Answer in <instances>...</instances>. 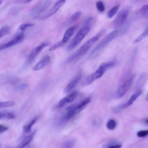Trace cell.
Returning a JSON list of instances; mask_svg holds the SVG:
<instances>
[{
    "mask_svg": "<svg viewBox=\"0 0 148 148\" xmlns=\"http://www.w3.org/2000/svg\"><path fill=\"white\" fill-rule=\"evenodd\" d=\"M34 130L31 134L26 137L17 146V148H23L29 144L32 140L36 133Z\"/></svg>",
    "mask_w": 148,
    "mask_h": 148,
    "instance_id": "obj_15",
    "label": "cell"
},
{
    "mask_svg": "<svg viewBox=\"0 0 148 148\" xmlns=\"http://www.w3.org/2000/svg\"><path fill=\"white\" fill-rule=\"evenodd\" d=\"M131 9V7H129L122 10L119 12L114 22L115 27H120L124 23Z\"/></svg>",
    "mask_w": 148,
    "mask_h": 148,
    "instance_id": "obj_5",
    "label": "cell"
},
{
    "mask_svg": "<svg viewBox=\"0 0 148 148\" xmlns=\"http://www.w3.org/2000/svg\"><path fill=\"white\" fill-rule=\"evenodd\" d=\"M53 0H45L37 9L32 12L33 16L38 15L45 11L50 6Z\"/></svg>",
    "mask_w": 148,
    "mask_h": 148,
    "instance_id": "obj_11",
    "label": "cell"
},
{
    "mask_svg": "<svg viewBox=\"0 0 148 148\" xmlns=\"http://www.w3.org/2000/svg\"><path fill=\"white\" fill-rule=\"evenodd\" d=\"M93 18L92 16H91L87 18L85 20L84 23L85 25L87 26L93 20Z\"/></svg>",
    "mask_w": 148,
    "mask_h": 148,
    "instance_id": "obj_33",
    "label": "cell"
},
{
    "mask_svg": "<svg viewBox=\"0 0 148 148\" xmlns=\"http://www.w3.org/2000/svg\"><path fill=\"white\" fill-rule=\"evenodd\" d=\"M91 98L89 97H87L81 101L77 105V107L82 110L85 106L90 102Z\"/></svg>",
    "mask_w": 148,
    "mask_h": 148,
    "instance_id": "obj_21",
    "label": "cell"
},
{
    "mask_svg": "<svg viewBox=\"0 0 148 148\" xmlns=\"http://www.w3.org/2000/svg\"><path fill=\"white\" fill-rule=\"evenodd\" d=\"M50 44L48 41H45L41 43L39 45L34 48L29 53L27 58L26 62L28 64H31L34 60L38 54L42 49Z\"/></svg>",
    "mask_w": 148,
    "mask_h": 148,
    "instance_id": "obj_6",
    "label": "cell"
},
{
    "mask_svg": "<svg viewBox=\"0 0 148 148\" xmlns=\"http://www.w3.org/2000/svg\"><path fill=\"white\" fill-rule=\"evenodd\" d=\"M14 104V103L10 101L1 102L0 103V108H4L12 106Z\"/></svg>",
    "mask_w": 148,
    "mask_h": 148,
    "instance_id": "obj_26",
    "label": "cell"
},
{
    "mask_svg": "<svg viewBox=\"0 0 148 148\" xmlns=\"http://www.w3.org/2000/svg\"><path fill=\"white\" fill-rule=\"evenodd\" d=\"M50 59V58L49 56H45L34 66L33 70L37 71L42 69L48 63Z\"/></svg>",
    "mask_w": 148,
    "mask_h": 148,
    "instance_id": "obj_14",
    "label": "cell"
},
{
    "mask_svg": "<svg viewBox=\"0 0 148 148\" xmlns=\"http://www.w3.org/2000/svg\"><path fill=\"white\" fill-rule=\"evenodd\" d=\"M116 125V122L114 120L110 119L107 122L106 124V127L108 129L113 130L115 128Z\"/></svg>",
    "mask_w": 148,
    "mask_h": 148,
    "instance_id": "obj_22",
    "label": "cell"
},
{
    "mask_svg": "<svg viewBox=\"0 0 148 148\" xmlns=\"http://www.w3.org/2000/svg\"><path fill=\"white\" fill-rule=\"evenodd\" d=\"M119 31L118 30H114L108 34L92 49L89 55H92L104 47L118 35Z\"/></svg>",
    "mask_w": 148,
    "mask_h": 148,
    "instance_id": "obj_4",
    "label": "cell"
},
{
    "mask_svg": "<svg viewBox=\"0 0 148 148\" xmlns=\"http://www.w3.org/2000/svg\"><path fill=\"white\" fill-rule=\"evenodd\" d=\"M4 117L8 119H12L15 118V116L14 114L11 112H1L0 113V119Z\"/></svg>",
    "mask_w": 148,
    "mask_h": 148,
    "instance_id": "obj_20",
    "label": "cell"
},
{
    "mask_svg": "<svg viewBox=\"0 0 148 148\" xmlns=\"http://www.w3.org/2000/svg\"><path fill=\"white\" fill-rule=\"evenodd\" d=\"M96 7L97 10L101 12H103L105 10V5L101 1H99L97 2Z\"/></svg>",
    "mask_w": 148,
    "mask_h": 148,
    "instance_id": "obj_27",
    "label": "cell"
},
{
    "mask_svg": "<svg viewBox=\"0 0 148 148\" xmlns=\"http://www.w3.org/2000/svg\"><path fill=\"white\" fill-rule=\"evenodd\" d=\"M74 143V141L73 140H69L66 141L64 143L63 146L66 148L72 147Z\"/></svg>",
    "mask_w": 148,
    "mask_h": 148,
    "instance_id": "obj_31",
    "label": "cell"
},
{
    "mask_svg": "<svg viewBox=\"0 0 148 148\" xmlns=\"http://www.w3.org/2000/svg\"><path fill=\"white\" fill-rule=\"evenodd\" d=\"M38 117L36 116L34 118L29 124L23 127V130L24 133L25 134L29 133L31 131L32 126L36 122Z\"/></svg>",
    "mask_w": 148,
    "mask_h": 148,
    "instance_id": "obj_17",
    "label": "cell"
},
{
    "mask_svg": "<svg viewBox=\"0 0 148 148\" xmlns=\"http://www.w3.org/2000/svg\"><path fill=\"white\" fill-rule=\"evenodd\" d=\"M24 35L23 32L18 34L13 39L8 42L0 45V50L11 47L21 42L23 40Z\"/></svg>",
    "mask_w": 148,
    "mask_h": 148,
    "instance_id": "obj_8",
    "label": "cell"
},
{
    "mask_svg": "<svg viewBox=\"0 0 148 148\" xmlns=\"http://www.w3.org/2000/svg\"><path fill=\"white\" fill-rule=\"evenodd\" d=\"M102 34L101 33H99L86 41L69 57L66 60V62L67 63H70L75 59L85 54L101 36Z\"/></svg>",
    "mask_w": 148,
    "mask_h": 148,
    "instance_id": "obj_1",
    "label": "cell"
},
{
    "mask_svg": "<svg viewBox=\"0 0 148 148\" xmlns=\"http://www.w3.org/2000/svg\"><path fill=\"white\" fill-rule=\"evenodd\" d=\"M65 43L62 41L58 42L52 45L49 48V51H52L63 46Z\"/></svg>",
    "mask_w": 148,
    "mask_h": 148,
    "instance_id": "obj_25",
    "label": "cell"
},
{
    "mask_svg": "<svg viewBox=\"0 0 148 148\" xmlns=\"http://www.w3.org/2000/svg\"><path fill=\"white\" fill-rule=\"evenodd\" d=\"M27 86L28 85L27 84L22 83L17 85L16 88L18 90H22L26 88Z\"/></svg>",
    "mask_w": 148,
    "mask_h": 148,
    "instance_id": "obj_32",
    "label": "cell"
},
{
    "mask_svg": "<svg viewBox=\"0 0 148 148\" xmlns=\"http://www.w3.org/2000/svg\"><path fill=\"white\" fill-rule=\"evenodd\" d=\"M141 12L146 17L148 18V4L144 5L141 8Z\"/></svg>",
    "mask_w": 148,
    "mask_h": 148,
    "instance_id": "obj_29",
    "label": "cell"
},
{
    "mask_svg": "<svg viewBox=\"0 0 148 148\" xmlns=\"http://www.w3.org/2000/svg\"><path fill=\"white\" fill-rule=\"evenodd\" d=\"M81 78V74H79L77 75L65 88L64 91V92L66 93L69 92L79 81Z\"/></svg>",
    "mask_w": 148,
    "mask_h": 148,
    "instance_id": "obj_13",
    "label": "cell"
},
{
    "mask_svg": "<svg viewBox=\"0 0 148 148\" xmlns=\"http://www.w3.org/2000/svg\"><path fill=\"white\" fill-rule=\"evenodd\" d=\"M148 35V28H146L144 31L138 36L134 40V43H136L142 40Z\"/></svg>",
    "mask_w": 148,
    "mask_h": 148,
    "instance_id": "obj_19",
    "label": "cell"
},
{
    "mask_svg": "<svg viewBox=\"0 0 148 148\" xmlns=\"http://www.w3.org/2000/svg\"><path fill=\"white\" fill-rule=\"evenodd\" d=\"M115 64V62L113 61H109L101 64L95 72L87 77L86 80V84L87 85L90 84L95 80L101 77L107 69L114 66Z\"/></svg>",
    "mask_w": 148,
    "mask_h": 148,
    "instance_id": "obj_2",
    "label": "cell"
},
{
    "mask_svg": "<svg viewBox=\"0 0 148 148\" xmlns=\"http://www.w3.org/2000/svg\"><path fill=\"white\" fill-rule=\"evenodd\" d=\"M90 29V27L85 26L79 30L68 45L67 50H71L79 45L88 33Z\"/></svg>",
    "mask_w": 148,
    "mask_h": 148,
    "instance_id": "obj_3",
    "label": "cell"
},
{
    "mask_svg": "<svg viewBox=\"0 0 148 148\" xmlns=\"http://www.w3.org/2000/svg\"><path fill=\"white\" fill-rule=\"evenodd\" d=\"M142 91L138 90L133 94L131 96L129 100L126 103L119 107V109H124L131 105L141 95Z\"/></svg>",
    "mask_w": 148,
    "mask_h": 148,
    "instance_id": "obj_12",
    "label": "cell"
},
{
    "mask_svg": "<svg viewBox=\"0 0 148 148\" xmlns=\"http://www.w3.org/2000/svg\"><path fill=\"white\" fill-rule=\"evenodd\" d=\"M82 14L80 12H77L73 14L70 17V21L73 22L76 21L80 17Z\"/></svg>",
    "mask_w": 148,
    "mask_h": 148,
    "instance_id": "obj_28",
    "label": "cell"
},
{
    "mask_svg": "<svg viewBox=\"0 0 148 148\" xmlns=\"http://www.w3.org/2000/svg\"><path fill=\"white\" fill-rule=\"evenodd\" d=\"M66 0H58L51 8L41 18L44 20L47 18L56 13L60 8Z\"/></svg>",
    "mask_w": 148,
    "mask_h": 148,
    "instance_id": "obj_9",
    "label": "cell"
},
{
    "mask_svg": "<svg viewBox=\"0 0 148 148\" xmlns=\"http://www.w3.org/2000/svg\"><path fill=\"white\" fill-rule=\"evenodd\" d=\"M145 122L147 123H148V119L146 120L145 121Z\"/></svg>",
    "mask_w": 148,
    "mask_h": 148,
    "instance_id": "obj_36",
    "label": "cell"
},
{
    "mask_svg": "<svg viewBox=\"0 0 148 148\" xmlns=\"http://www.w3.org/2000/svg\"><path fill=\"white\" fill-rule=\"evenodd\" d=\"M119 8V5H116L107 12V15L108 17L110 18H112L117 13Z\"/></svg>",
    "mask_w": 148,
    "mask_h": 148,
    "instance_id": "obj_18",
    "label": "cell"
},
{
    "mask_svg": "<svg viewBox=\"0 0 148 148\" xmlns=\"http://www.w3.org/2000/svg\"><path fill=\"white\" fill-rule=\"evenodd\" d=\"M9 129L8 127L3 125H0V133L1 134L7 130Z\"/></svg>",
    "mask_w": 148,
    "mask_h": 148,
    "instance_id": "obj_34",
    "label": "cell"
},
{
    "mask_svg": "<svg viewBox=\"0 0 148 148\" xmlns=\"http://www.w3.org/2000/svg\"><path fill=\"white\" fill-rule=\"evenodd\" d=\"M34 26L32 24L26 23H24L18 27V30L21 31L22 32L27 30L29 28Z\"/></svg>",
    "mask_w": 148,
    "mask_h": 148,
    "instance_id": "obj_23",
    "label": "cell"
},
{
    "mask_svg": "<svg viewBox=\"0 0 148 148\" xmlns=\"http://www.w3.org/2000/svg\"><path fill=\"white\" fill-rule=\"evenodd\" d=\"M10 28L8 26H5L2 27L0 30V38H1L8 33Z\"/></svg>",
    "mask_w": 148,
    "mask_h": 148,
    "instance_id": "obj_24",
    "label": "cell"
},
{
    "mask_svg": "<svg viewBox=\"0 0 148 148\" xmlns=\"http://www.w3.org/2000/svg\"><path fill=\"white\" fill-rule=\"evenodd\" d=\"M135 76V74L133 75L123 84L119 87L117 92V95L118 98H120L124 96L133 82Z\"/></svg>",
    "mask_w": 148,
    "mask_h": 148,
    "instance_id": "obj_7",
    "label": "cell"
},
{
    "mask_svg": "<svg viewBox=\"0 0 148 148\" xmlns=\"http://www.w3.org/2000/svg\"></svg>",
    "mask_w": 148,
    "mask_h": 148,
    "instance_id": "obj_37",
    "label": "cell"
},
{
    "mask_svg": "<svg viewBox=\"0 0 148 148\" xmlns=\"http://www.w3.org/2000/svg\"><path fill=\"white\" fill-rule=\"evenodd\" d=\"M32 0H25V3L29 2L30 1H32Z\"/></svg>",
    "mask_w": 148,
    "mask_h": 148,
    "instance_id": "obj_35",
    "label": "cell"
},
{
    "mask_svg": "<svg viewBox=\"0 0 148 148\" xmlns=\"http://www.w3.org/2000/svg\"><path fill=\"white\" fill-rule=\"evenodd\" d=\"M75 27L69 28L66 31L63 38L62 41L64 43L67 42L72 36L75 29Z\"/></svg>",
    "mask_w": 148,
    "mask_h": 148,
    "instance_id": "obj_16",
    "label": "cell"
},
{
    "mask_svg": "<svg viewBox=\"0 0 148 148\" xmlns=\"http://www.w3.org/2000/svg\"><path fill=\"white\" fill-rule=\"evenodd\" d=\"M137 136L139 137H143L148 135V130H141L137 132Z\"/></svg>",
    "mask_w": 148,
    "mask_h": 148,
    "instance_id": "obj_30",
    "label": "cell"
},
{
    "mask_svg": "<svg viewBox=\"0 0 148 148\" xmlns=\"http://www.w3.org/2000/svg\"><path fill=\"white\" fill-rule=\"evenodd\" d=\"M77 94V92L76 91L70 93L59 101L57 106L58 108H61L67 103H70L73 101L75 99Z\"/></svg>",
    "mask_w": 148,
    "mask_h": 148,
    "instance_id": "obj_10",
    "label": "cell"
}]
</instances>
